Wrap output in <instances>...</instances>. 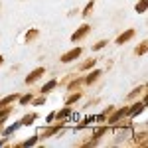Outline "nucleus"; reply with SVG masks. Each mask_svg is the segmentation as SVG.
<instances>
[{
  "instance_id": "nucleus-1",
  "label": "nucleus",
  "mask_w": 148,
  "mask_h": 148,
  "mask_svg": "<svg viewBox=\"0 0 148 148\" xmlns=\"http://www.w3.org/2000/svg\"><path fill=\"white\" fill-rule=\"evenodd\" d=\"M91 32V28L87 26V24H83V26H79L75 32H73V36H71V42H79V40H83L85 36Z\"/></svg>"
},
{
  "instance_id": "nucleus-2",
  "label": "nucleus",
  "mask_w": 148,
  "mask_h": 148,
  "mask_svg": "<svg viewBox=\"0 0 148 148\" xmlns=\"http://www.w3.org/2000/svg\"><path fill=\"white\" fill-rule=\"evenodd\" d=\"M81 51H83L81 47H73L71 51H67V53H63V56L59 57V59H61V63H69V61H73V59H77V57L81 56Z\"/></svg>"
},
{
  "instance_id": "nucleus-3",
  "label": "nucleus",
  "mask_w": 148,
  "mask_h": 148,
  "mask_svg": "<svg viewBox=\"0 0 148 148\" xmlns=\"http://www.w3.org/2000/svg\"><path fill=\"white\" fill-rule=\"evenodd\" d=\"M44 73H46V69H44V67H36L34 71L26 77V83H28V85H32V83H34V81H38L42 75H44Z\"/></svg>"
},
{
  "instance_id": "nucleus-4",
  "label": "nucleus",
  "mask_w": 148,
  "mask_h": 148,
  "mask_svg": "<svg viewBox=\"0 0 148 148\" xmlns=\"http://www.w3.org/2000/svg\"><path fill=\"white\" fill-rule=\"evenodd\" d=\"M134 34H136L134 30H126V32H123V34L116 38V44H119V46H121V44H126L128 40H132V38H134Z\"/></svg>"
},
{
  "instance_id": "nucleus-5",
  "label": "nucleus",
  "mask_w": 148,
  "mask_h": 148,
  "mask_svg": "<svg viewBox=\"0 0 148 148\" xmlns=\"http://www.w3.org/2000/svg\"><path fill=\"white\" fill-rule=\"evenodd\" d=\"M125 114H128V107H123V109H119V111H114L113 113V116L109 119V123H119Z\"/></svg>"
},
{
  "instance_id": "nucleus-6",
  "label": "nucleus",
  "mask_w": 148,
  "mask_h": 148,
  "mask_svg": "<svg viewBox=\"0 0 148 148\" xmlns=\"http://www.w3.org/2000/svg\"><path fill=\"white\" fill-rule=\"evenodd\" d=\"M144 109H146V105H144V103H134V105L128 109V114H130V116H136V114H140Z\"/></svg>"
},
{
  "instance_id": "nucleus-7",
  "label": "nucleus",
  "mask_w": 148,
  "mask_h": 148,
  "mask_svg": "<svg viewBox=\"0 0 148 148\" xmlns=\"http://www.w3.org/2000/svg\"><path fill=\"white\" fill-rule=\"evenodd\" d=\"M38 36H40V30L32 28V30H28V32H26V36H24V42H26V44H30V42L38 40Z\"/></svg>"
},
{
  "instance_id": "nucleus-8",
  "label": "nucleus",
  "mask_w": 148,
  "mask_h": 148,
  "mask_svg": "<svg viewBox=\"0 0 148 148\" xmlns=\"http://www.w3.org/2000/svg\"><path fill=\"white\" fill-rule=\"evenodd\" d=\"M101 73H103V71H99V69H95V71H91V73H89V75L85 77V83H87V85H91V83H95V81H97L99 77H101Z\"/></svg>"
},
{
  "instance_id": "nucleus-9",
  "label": "nucleus",
  "mask_w": 148,
  "mask_h": 148,
  "mask_svg": "<svg viewBox=\"0 0 148 148\" xmlns=\"http://www.w3.org/2000/svg\"><path fill=\"white\" fill-rule=\"evenodd\" d=\"M146 49H148V42H140V44L136 46V49H134V56L142 57L144 53H146Z\"/></svg>"
},
{
  "instance_id": "nucleus-10",
  "label": "nucleus",
  "mask_w": 148,
  "mask_h": 148,
  "mask_svg": "<svg viewBox=\"0 0 148 148\" xmlns=\"http://www.w3.org/2000/svg\"><path fill=\"white\" fill-rule=\"evenodd\" d=\"M36 119H38V114L36 113H30V114H26V116H24L22 121H20V125H24V126H30L32 125V123H34Z\"/></svg>"
},
{
  "instance_id": "nucleus-11",
  "label": "nucleus",
  "mask_w": 148,
  "mask_h": 148,
  "mask_svg": "<svg viewBox=\"0 0 148 148\" xmlns=\"http://www.w3.org/2000/svg\"><path fill=\"white\" fill-rule=\"evenodd\" d=\"M146 6H148V0H138L134 10H136L138 14H144V12H146Z\"/></svg>"
},
{
  "instance_id": "nucleus-12",
  "label": "nucleus",
  "mask_w": 148,
  "mask_h": 148,
  "mask_svg": "<svg viewBox=\"0 0 148 148\" xmlns=\"http://www.w3.org/2000/svg\"><path fill=\"white\" fill-rule=\"evenodd\" d=\"M57 130H59V125H57V126H51V128H47V130H44V132H42L38 138H49L51 134H56Z\"/></svg>"
},
{
  "instance_id": "nucleus-13",
  "label": "nucleus",
  "mask_w": 148,
  "mask_h": 148,
  "mask_svg": "<svg viewBox=\"0 0 148 148\" xmlns=\"http://www.w3.org/2000/svg\"><path fill=\"white\" fill-rule=\"evenodd\" d=\"M16 99H18V95H16V93H14V95H8V97H4V99L0 101V107H10V103L16 101Z\"/></svg>"
},
{
  "instance_id": "nucleus-14",
  "label": "nucleus",
  "mask_w": 148,
  "mask_h": 148,
  "mask_svg": "<svg viewBox=\"0 0 148 148\" xmlns=\"http://www.w3.org/2000/svg\"><path fill=\"white\" fill-rule=\"evenodd\" d=\"M56 85H57V81H56V79L47 81L46 85H44V87H42V93H44V95H47V93L51 91V89H53V87H56Z\"/></svg>"
},
{
  "instance_id": "nucleus-15",
  "label": "nucleus",
  "mask_w": 148,
  "mask_h": 148,
  "mask_svg": "<svg viewBox=\"0 0 148 148\" xmlns=\"http://www.w3.org/2000/svg\"><path fill=\"white\" fill-rule=\"evenodd\" d=\"M69 114H71V107H69V105H67V107H65L63 111H59V113H57L56 116H57V121H61V119H67Z\"/></svg>"
},
{
  "instance_id": "nucleus-16",
  "label": "nucleus",
  "mask_w": 148,
  "mask_h": 148,
  "mask_svg": "<svg viewBox=\"0 0 148 148\" xmlns=\"http://www.w3.org/2000/svg\"><path fill=\"white\" fill-rule=\"evenodd\" d=\"M95 63H97V59H87V61H83V63L79 65V69H81V71H85V69H91Z\"/></svg>"
},
{
  "instance_id": "nucleus-17",
  "label": "nucleus",
  "mask_w": 148,
  "mask_h": 148,
  "mask_svg": "<svg viewBox=\"0 0 148 148\" xmlns=\"http://www.w3.org/2000/svg\"><path fill=\"white\" fill-rule=\"evenodd\" d=\"M36 142H38V136H30L28 140H26V142H22L20 146H24V148H26V146H34Z\"/></svg>"
},
{
  "instance_id": "nucleus-18",
  "label": "nucleus",
  "mask_w": 148,
  "mask_h": 148,
  "mask_svg": "<svg viewBox=\"0 0 148 148\" xmlns=\"http://www.w3.org/2000/svg\"><path fill=\"white\" fill-rule=\"evenodd\" d=\"M79 97H81V93H73V95H71V97L67 99V103H65V105H69V107H71V105H73L75 101H79Z\"/></svg>"
},
{
  "instance_id": "nucleus-19",
  "label": "nucleus",
  "mask_w": 148,
  "mask_h": 148,
  "mask_svg": "<svg viewBox=\"0 0 148 148\" xmlns=\"http://www.w3.org/2000/svg\"><path fill=\"white\" fill-rule=\"evenodd\" d=\"M12 113L10 107H2V111H0V119H4V116H8V114Z\"/></svg>"
},
{
  "instance_id": "nucleus-20",
  "label": "nucleus",
  "mask_w": 148,
  "mask_h": 148,
  "mask_svg": "<svg viewBox=\"0 0 148 148\" xmlns=\"http://www.w3.org/2000/svg\"><path fill=\"white\" fill-rule=\"evenodd\" d=\"M93 4H95V2H89V4H87V6H85V10H83V16H89V14H91V10H93Z\"/></svg>"
},
{
  "instance_id": "nucleus-21",
  "label": "nucleus",
  "mask_w": 148,
  "mask_h": 148,
  "mask_svg": "<svg viewBox=\"0 0 148 148\" xmlns=\"http://www.w3.org/2000/svg\"><path fill=\"white\" fill-rule=\"evenodd\" d=\"M105 46H107V40H101V42H97V44L93 46V49L97 51V49H103V47H105Z\"/></svg>"
},
{
  "instance_id": "nucleus-22",
  "label": "nucleus",
  "mask_w": 148,
  "mask_h": 148,
  "mask_svg": "<svg viewBox=\"0 0 148 148\" xmlns=\"http://www.w3.org/2000/svg\"><path fill=\"white\" fill-rule=\"evenodd\" d=\"M105 132H107V128L101 126V128H97V130H95V134H93V136H95V138H101V134H105Z\"/></svg>"
},
{
  "instance_id": "nucleus-23",
  "label": "nucleus",
  "mask_w": 148,
  "mask_h": 148,
  "mask_svg": "<svg viewBox=\"0 0 148 148\" xmlns=\"http://www.w3.org/2000/svg\"><path fill=\"white\" fill-rule=\"evenodd\" d=\"M32 101V95H24V97H20V103L22 105H26V103H30Z\"/></svg>"
},
{
  "instance_id": "nucleus-24",
  "label": "nucleus",
  "mask_w": 148,
  "mask_h": 148,
  "mask_svg": "<svg viewBox=\"0 0 148 148\" xmlns=\"http://www.w3.org/2000/svg\"><path fill=\"white\" fill-rule=\"evenodd\" d=\"M81 85V79H77V81H73V83H71V85H69V89H71V91H73V89H77V87H79Z\"/></svg>"
},
{
  "instance_id": "nucleus-25",
  "label": "nucleus",
  "mask_w": 148,
  "mask_h": 148,
  "mask_svg": "<svg viewBox=\"0 0 148 148\" xmlns=\"http://www.w3.org/2000/svg\"><path fill=\"white\" fill-rule=\"evenodd\" d=\"M44 103H46V97H44V95H42L40 99H34V105H44Z\"/></svg>"
},
{
  "instance_id": "nucleus-26",
  "label": "nucleus",
  "mask_w": 148,
  "mask_h": 148,
  "mask_svg": "<svg viewBox=\"0 0 148 148\" xmlns=\"http://www.w3.org/2000/svg\"><path fill=\"white\" fill-rule=\"evenodd\" d=\"M53 119H56V113H49V114H47V123H51Z\"/></svg>"
},
{
  "instance_id": "nucleus-27",
  "label": "nucleus",
  "mask_w": 148,
  "mask_h": 148,
  "mask_svg": "<svg viewBox=\"0 0 148 148\" xmlns=\"http://www.w3.org/2000/svg\"><path fill=\"white\" fill-rule=\"evenodd\" d=\"M2 61H4V57H2V56H0V65H2Z\"/></svg>"
}]
</instances>
